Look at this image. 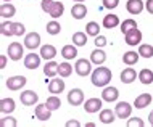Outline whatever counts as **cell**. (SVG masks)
Instances as JSON below:
<instances>
[{
	"instance_id": "cell-24",
	"label": "cell",
	"mask_w": 153,
	"mask_h": 127,
	"mask_svg": "<svg viewBox=\"0 0 153 127\" xmlns=\"http://www.w3.org/2000/svg\"><path fill=\"white\" fill-rule=\"evenodd\" d=\"M87 15V8H85L84 3H76L71 8V16L74 19H82L84 16Z\"/></svg>"
},
{
	"instance_id": "cell-29",
	"label": "cell",
	"mask_w": 153,
	"mask_h": 127,
	"mask_svg": "<svg viewBox=\"0 0 153 127\" xmlns=\"http://www.w3.org/2000/svg\"><path fill=\"white\" fill-rule=\"evenodd\" d=\"M139 80L142 84H145V85H150L153 82V71H150V69H147V68H143L142 71L139 72Z\"/></svg>"
},
{
	"instance_id": "cell-8",
	"label": "cell",
	"mask_w": 153,
	"mask_h": 127,
	"mask_svg": "<svg viewBox=\"0 0 153 127\" xmlns=\"http://www.w3.org/2000/svg\"><path fill=\"white\" fill-rule=\"evenodd\" d=\"M84 101V92L81 89H71L68 93V103L71 106H79Z\"/></svg>"
},
{
	"instance_id": "cell-5",
	"label": "cell",
	"mask_w": 153,
	"mask_h": 127,
	"mask_svg": "<svg viewBox=\"0 0 153 127\" xmlns=\"http://www.w3.org/2000/svg\"><path fill=\"white\" fill-rule=\"evenodd\" d=\"M26 77L24 76H11L7 79L5 85L8 87V90H13V92H16V90H21L24 85H26Z\"/></svg>"
},
{
	"instance_id": "cell-1",
	"label": "cell",
	"mask_w": 153,
	"mask_h": 127,
	"mask_svg": "<svg viewBox=\"0 0 153 127\" xmlns=\"http://www.w3.org/2000/svg\"><path fill=\"white\" fill-rule=\"evenodd\" d=\"M90 79H92V84L95 87H106L111 80V71L108 68H95L90 74Z\"/></svg>"
},
{
	"instance_id": "cell-40",
	"label": "cell",
	"mask_w": 153,
	"mask_h": 127,
	"mask_svg": "<svg viewBox=\"0 0 153 127\" xmlns=\"http://www.w3.org/2000/svg\"><path fill=\"white\" fill-rule=\"evenodd\" d=\"M103 7L108 8V10H113V8H116L119 5V0H102Z\"/></svg>"
},
{
	"instance_id": "cell-20",
	"label": "cell",
	"mask_w": 153,
	"mask_h": 127,
	"mask_svg": "<svg viewBox=\"0 0 153 127\" xmlns=\"http://www.w3.org/2000/svg\"><path fill=\"white\" fill-rule=\"evenodd\" d=\"M15 100L13 98H2V101H0V111L2 114H10L15 111Z\"/></svg>"
},
{
	"instance_id": "cell-6",
	"label": "cell",
	"mask_w": 153,
	"mask_h": 127,
	"mask_svg": "<svg viewBox=\"0 0 153 127\" xmlns=\"http://www.w3.org/2000/svg\"><path fill=\"white\" fill-rule=\"evenodd\" d=\"M114 113L119 119H127V117L132 114V106L127 103V101H119V103L114 106Z\"/></svg>"
},
{
	"instance_id": "cell-19",
	"label": "cell",
	"mask_w": 153,
	"mask_h": 127,
	"mask_svg": "<svg viewBox=\"0 0 153 127\" xmlns=\"http://www.w3.org/2000/svg\"><path fill=\"white\" fill-rule=\"evenodd\" d=\"M105 60H106V53L100 50V48H95V50L90 53V61H92L94 64H97V66H100V64L105 63Z\"/></svg>"
},
{
	"instance_id": "cell-23",
	"label": "cell",
	"mask_w": 153,
	"mask_h": 127,
	"mask_svg": "<svg viewBox=\"0 0 153 127\" xmlns=\"http://www.w3.org/2000/svg\"><path fill=\"white\" fill-rule=\"evenodd\" d=\"M15 13H16V8L10 2H3L0 5V16L2 18H11V16H15Z\"/></svg>"
},
{
	"instance_id": "cell-12",
	"label": "cell",
	"mask_w": 153,
	"mask_h": 127,
	"mask_svg": "<svg viewBox=\"0 0 153 127\" xmlns=\"http://www.w3.org/2000/svg\"><path fill=\"white\" fill-rule=\"evenodd\" d=\"M40 53L39 55H36L34 52H31L29 55H26L24 56V68H27V69H36V68H39L40 66Z\"/></svg>"
},
{
	"instance_id": "cell-41",
	"label": "cell",
	"mask_w": 153,
	"mask_h": 127,
	"mask_svg": "<svg viewBox=\"0 0 153 127\" xmlns=\"http://www.w3.org/2000/svg\"><path fill=\"white\" fill-rule=\"evenodd\" d=\"M40 7H42V10L45 13H50V10L53 7V0H42V2H40Z\"/></svg>"
},
{
	"instance_id": "cell-33",
	"label": "cell",
	"mask_w": 153,
	"mask_h": 127,
	"mask_svg": "<svg viewBox=\"0 0 153 127\" xmlns=\"http://www.w3.org/2000/svg\"><path fill=\"white\" fill-rule=\"evenodd\" d=\"M85 32H87V35L97 37V35L100 34V26H98V23H95V21L87 23V24H85Z\"/></svg>"
},
{
	"instance_id": "cell-22",
	"label": "cell",
	"mask_w": 153,
	"mask_h": 127,
	"mask_svg": "<svg viewBox=\"0 0 153 127\" xmlns=\"http://www.w3.org/2000/svg\"><path fill=\"white\" fill-rule=\"evenodd\" d=\"M63 90H65V80H61V79H52L50 82H48V92L53 93V95L61 93Z\"/></svg>"
},
{
	"instance_id": "cell-36",
	"label": "cell",
	"mask_w": 153,
	"mask_h": 127,
	"mask_svg": "<svg viewBox=\"0 0 153 127\" xmlns=\"http://www.w3.org/2000/svg\"><path fill=\"white\" fill-rule=\"evenodd\" d=\"M45 105L48 106V108L52 109V111H55V109H58L60 106H61V100L56 95H52V97H48L47 98V101H45Z\"/></svg>"
},
{
	"instance_id": "cell-25",
	"label": "cell",
	"mask_w": 153,
	"mask_h": 127,
	"mask_svg": "<svg viewBox=\"0 0 153 127\" xmlns=\"http://www.w3.org/2000/svg\"><path fill=\"white\" fill-rule=\"evenodd\" d=\"M114 117H116V113L114 111H111V109H102L100 111V121H102V124H113L114 122Z\"/></svg>"
},
{
	"instance_id": "cell-28",
	"label": "cell",
	"mask_w": 153,
	"mask_h": 127,
	"mask_svg": "<svg viewBox=\"0 0 153 127\" xmlns=\"http://www.w3.org/2000/svg\"><path fill=\"white\" fill-rule=\"evenodd\" d=\"M119 26V16L116 15H106L103 18V27L105 29H113V27Z\"/></svg>"
},
{
	"instance_id": "cell-9",
	"label": "cell",
	"mask_w": 153,
	"mask_h": 127,
	"mask_svg": "<svg viewBox=\"0 0 153 127\" xmlns=\"http://www.w3.org/2000/svg\"><path fill=\"white\" fill-rule=\"evenodd\" d=\"M19 100H21V103L24 106H32L37 103V100H39V95L34 92V90H24V92L19 95Z\"/></svg>"
},
{
	"instance_id": "cell-30",
	"label": "cell",
	"mask_w": 153,
	"mask_h": 127,
	"mask_svg": "<svg viewBox=\"0 0 153 127\" xmlns=\"http://www.w3.org/2000/svg\"><path fill=\"white\" fill-rule=\"evenodd\" d=\"M73 44L76 47H84L87 44V32H74L73 34Z\"/></svg>"
},
{
	"instance_id": "cell-35",
	"label": "cell",
	"mask_w": 153,
	"mask_h": 127,
	"mask_svg": "<svg viewBox=\"0 0 153 127\" xmlns=\"http://www.w3.org/2000/svg\"><path fill=\"white\" fill-rule=\"evenodd\" d=\"M73 72V66L68 63V61H65V63H60V68H58V74L60 77H68L71 76Z\"/></svg>"
},
{
	"instance_id": "cell-3",
	"label": "cell",
	"mask_w": 153,
	"mask_h": 127,
	"mask_svg": "<svg viewBox=\"0 0 153 127\" xmlns=\"http://www.w3.org/2000/svg\"><path fill=\"white\" fill-rule=\"evenodd\" d=\"M74 71H76L77 76H81V77H85V76L92 74V61L85 60V58L77 60L76 64H74Z\"/></svg>"
},
{
	"instance_id": "cell-16",
	"label": "cell",
	"mask_w": 153,
	"mask_h": 127,
	"mask_svg": "<svg viewBox=\"0 0 153 127\" xmlns=\"http://www.w3.org/2000/svg\"><path fill=\"white\" fill-rule=\"evenodd\" d=\"M58 68H60L58 63H55L53 60H48L47 63H45V66H44L45 77H55L56 74H58Z\"/></svg>"
},
{
	"instance_id": "cell-26",
	"label": "cell",
	"mask_w": 153,
	"mask_h": 127,
	"mask_svg": "<svg viewBox=\"0 0 153 127\" xmlns=\"http://www.w3.org/2000/svg\"><path fill=\"white\" fill-rule=\"evenodd\" d=\"M61 56H63L65 60H73L77 56V48L76 45H65L63 48H61Z\"/></svg>"
},
{
	"instance_id": "cell-38",
	"label": "cell",
	"mask_w": 153,
	"mask_h": 127,
	"mask_svg": "<svg viewBox=\"0 0 153 127\" xmlns=\"http://www.w3.org/2000/svg\"><path fill=\"white\" fill-rule=\"evenodd\" d=\"M0 126H2V127H16V126H18V122H16L15 117L5 116V117H2V121H0Z\"/></svg>"
},
{
	"instance_id": "cell-27",
	"label": "cell",
	"mask_w": 153,
	"mask_h": 127,
	"mask_svg": "<svg viewBox=\"0 0 153 127\" xmlns=\"http://www.w3.org/2000/svg\"><path fill=\"white\" fill-rule=\"evenodd\" d=\"M140 58V55L137 52H126L123 55V61H124V64H127V66H134V64H137V61Z\"/></svg>"
},
{
	"instance_id": "cell-4",
	"label": "cell",
	"mask_w": 153,
	"mask_h": 127,
	"mask_svg": "<svg viewBox=\"0 0 153 127\" xmlns=\"http://www.w3.org/2000/svg\"><path fill=\"white\" fill-rule=\"evenodd\" d=\"M7 55H8L10 60L19 61L23 58V55H24V47L19 42H11L10 45H8V48H7Z\"/></svg>"
},
{
	"instance_id": "cell-11",
	"label": "cell",
	"mask_w": 153,
	"mask_h": 127,
	"mask_svg": "<svg viewBox=\"0 0 153 127\" xmlns=\"http://www.w3.org/2000/svg\"><path fill=\"white\" fill-rule=\"evenodd\" d=\"M36 117L39 121H48L52 117V109L48 108L45 103H40V105H37L36 106Z\"/></svg>"
},
{
	"instance_id": "cell-7",
	"label": "cell",
	"mask_w": 153,
	"mask_h": 127,
	"mask_svg": "<svg viewBox=\"0 0 153 127\" xmlns=\"http://www.w3.org/2000/svg\"><path fill=\"white\" fill-rule=\"evenodd\" d=\"M24 47L29 50H36L40 47V34L39 32H29L24 37Z\"/></svg>"
},
{
	"instance_id": "cell-42",
	"label": "cell",
	"mask_w": 153,
	"mask_h": 127,
	"mask_svg": "<svg viewBox=\"0 0 153 127\" xmlns=\"http://www.w3.org/2000/svg\"><path fill=\"white\" fill-rule=\"evenodd\" d=\"M95 45H97L98 48L105 47V45H106V37H105V35H100V34H98L97 37H95Z\"/></svg>"
},
{
	"instance_id": "cell-48",
	"label": "cell",
	"mask_w": 153,
	"mask_h": 127,
	"mask_svg": "<svg viewBox=\"0 0 153 127\" xmlns=\"http://www.w3.org/2000/svg\"><path fill=\"white\" fill-rule=\"evenodd\" d=\"M2 2H11V0H2Z\"/></svg>"
},
{
	"instance_id": "cell-46",
	"label": "cell",
	"mask_w": 153,
	"mask_h": 127,
	"mask_svg": "<svg viewBox=\"0 0 153 127\" xmlns=\"http://www.w3.org/2000/svg\"><path fill=\"white\" fill-rule=\"evenodd\" d=\"M148 122H150V126H153V111H150L148 114Z\"/></svg>"
},
{
	"instance_id": "cell-43",
	"label": "cell",
	"mask_w": 153,
	"mask_h": 127,
	"mask_svg": "<svg viewBox=\"0 0 153 127\" xmlns=\"http://www.w3.org/2000/svg\"><path fill=\"white\" fill-rule=\"evenodd\" d=\"M145 8L150 15H153V0H147L145 2Z\"/></svg>"
},
{
	"instance_id": "cell-39",
	"label": "cell",
	"mask_w": 153,
	"mask_h": 127,
	"mask_svg": "<svg viewBox=\"0 0 153 127\" xmlns=\"http://www.w3.org/2000/svg\"><path fill=\"white\" fill-rule=\"evenodd\" d=\"M143 127L145 126V122H143L142 119H140V117H132V119H129L127 121V127Z\"/></svg>"
},
{
	"instance_id": "cell-32",
	"label": "cell",
	"mask_w": 153,
	"mask_h": 127,
	"mask_svg": "<svg viewBox=\"0 0 153 127\" xmlns=\"http://www.w3.org/2000/svg\"><path fill=\"white\" fill-rule=\"evenodd\" d=\"M135 27H137V23H135L132 18H129V19H124V21L121 23V32H123L124 35H126L127 32L134 31Z\"/></svg>"
},
{
	"instance_id": "cell-31",
	"label": "cell",
	"mask_w": 153,
	"mask_h": 127,
	"mask_svg": "<svg viewBox=\"0 0 153 127\" xmlns=\"http://www.w3.org/2000/svg\"><path fill=\"white\" fill-rule=\"evenodd\" d=\"M63 11H65V5L61 2H53V7H52V10H50V15L53 19H56V18H60L61 15H63Z\"/></svg>"
},
{
	"instance_id": "cell-34",
	"label": "cell",
	"mask_w": 153,
	"mask_h": 127,
	"mask_svg": "<svg viewBox=\"0 0 153 127\" xmlns=\"http://www.w3.org/2000/svg\"><path fill=\"white\" fill-rule=\"evenodd\" d=\"M139 55L143 56V58H152V56H153V47H152V45H148V44H140Z\"/></svg>"
},
{
	"instance_id": "cell-2",
	"label": "cell",
	"mask_w": 153,
	"mask_h": 127,
	"mask_svg": "<svg viewBox=\"0 0 153 127\" xmlns=\"http://www.w3.org/2000/svg\"><path fill=\"white\" fill-rule=\"evenodd\" d=\"M0 32L2 35H7V37H11V35H23L26 29H24L23 23H10V21H3L2 26H0Z\"/></svg>"
},
{
	"instance_id": "cell-44",
	"label": "cell",
	"mask_w": 153,
	"mask_h": 127,
	"mask_svg": "<svg viewBox=\"0 0 153 127\" xmlns=\"http://www.w3.org/2000/svg\"><path fill=\"white\" fill-rule=\"evenodd\" d=\"M7 56L8 55H2V56H0V69H5L7 68Z\"/></svg>"
},
{
	"instance_id": "cell-14",
	"label": "cell",
	"mask_w": 153,
	"mask_h": 127,
	"mask_svg": "<svg viewBox=\"0 0 153 127\" xmlns=\"http://www.w3.org/2000/svg\"><path fill=\"white\" fill-rule=\"evenodd\" d=\"M126 8H127V11H129L131 15H139V13L143 11L145 3H143L142 0H127Z\"/></svg>"
},
{
	"instance_id": "cell-10",
	"label": "cell",
	"mask_w": 153,
	"mask_h": 127,
	"mask_svg": "<svg viewBox=\"0 0 153 127\" xmlns=\"http://www.w3.org/2000/svg\"><path fill=\"white\" fill-rule=\"evenodd\" d=\"M102 101L103 98H89L84 103V109L85 113H98L102 109Z\"/></svg>"
},
{
	"instance_id": "cell-15",
	"label": "cell",
	"mask_w": 153,
	"mask_h": 127,
	"mask_svg": "<svg viewBox=\"0 0 153 127\" xmlns=\"http://www.w3.org/2000/svg\"><path fill=\"white\" fill-rule=\"evenodd\" d=\"M124 37H126V44H127V45L134 47V45H139L140 42H142V32L139 31V27H135L134 31L127 32Z\"/></svg>"
},
{
	"instance_id": "cell-18",
	"label": "cell",
	"mask_w": 153,
	"mask_h": 127,
	"mask_svg": "<svg viewBox=\"0 0 153 127\" xmlns=\"http://www.w3.org/2000/svg\"><path fill=\"white\" fill-rule=\"evenodd\" d=\"M137 77V72H135L134 68H124L123 72H121V82L123 84H131L135 80Z\"/></svg>"
},
{
	"instance_id": "cell-47",
	"label": "cell",
	"mask_w": 153,
	"mask_h": 127,
	"mask_svg": "<svg viewBox=\"0 0 153 127\" xmlns=\"http://www.w3.org/2000/svg\"><path fill=\"white\" fill-rule=\"evenodd\" d=\"M76 3H82V2H85V0H74Z\"/></svg>"
},
{
	"instance_id": "cell-45",
	"label": "cell",
	"mask_w": 153,
	"mask_h": 127,
	"mask_svg": "<svg viewBox=\"0 0 153 127\" xmlns=\"http://www.w3.org/2000/svg\"><path fill=\"white\" fill-rule=\"evenodd\" d=\"M81 124H79V122H77V121H68V122H66V127H79Z\"/></svg>"
},
{
	"instance_id": "cell-13",
	"label": "cell",
	"mask_w": 153,
	"mask_h": 127,
	"mask_svg": "<svg viewBox=\"0 0 153 127\" xmlns=\"http://www.w3.org/2000/svg\"><path fill=\"white\" fill-rule=\"evenodd\" d=\"M119 97V90L116 87H103V92H102V98L103 101H108V103H111V101H116Z\"/></svg>"
},
{
	"instance_id": "cell-17",
	"label": "cell",
	"mask_w": 153,
	"mask_h": 127,
	"mask_svg": "<svg viewBox=\"0 0 153 127\" xmlns=\"http://www.w3.org/2000/svg\"><path fill=\"white\" fill-rule=\"evenodd\" d=\"M150 103H152V95L150 93H140V95L134 100V108L142 109V108H145V106H148Z\"/></svg>"
},
{
	"instance_id": "cell-21",
	"label": "cell",
	"mask_w": 153,
	"mask_h": 127,
	"mask_svg": "<svg viewBox=\"0 0 153 127\" xmlns=\"http://www.w3.org/2000/svg\"><path fill=\"white\" fill-rule=\"evenodd\" d=\"M40 56L48 61V60H53L56 56V48L53 47V45H42L40 47Z\"/></svg>"
},
{
	"instance_id": "cell-37",
	"label": "cell",
	"mask_w": 153,
	"mask_h": 127,
	"mask_svg": "<svg viewBox=\"0 0 153 127\" xmlns=\"http://www.w3.org/2000/svg\"><path fill=\"white\" fill-rule=\"evenodd\" d=\"M45 29H47V32H48L50 35H56V34H60L61 26H60L58 21H55V19H53V21L47 23V27H45Z\"/></svg>"
}]
</instances>
